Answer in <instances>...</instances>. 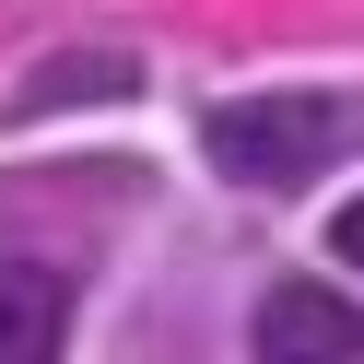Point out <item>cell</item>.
Instances as JSON below:
<instances>
[{
  "instance_id": "obj_2",
  "label": "cell",
  "mask_w": 364,
  "mask_h": 364,
  "mask_svg": "<svg viewBox=\"0 0 364 364\" xmlns=\"http://www.w3.org/2000/svg\"><path fill=\"white\" fill-rule=\"evenodd\" d=\"M247 353L270 364H364V306L329 282H270L259 317H247Z\"/></svg>"
},
{
  "instance_id": "obj_4",
  "label": "cell",
  "mask_w": 364,
  "mask_h": 364,
  "mask_svg": "<svg viewBox=\"0 0 364 364\" xmlns=\"http://www.w3.org/2000/svg\"><path fill=\"white\" fill-rule=\"evenodd\" d=\"M36 82H48V106H95V95H129L141 71H129V59H59V71H36Z\"/></svg>"
},
{
  "instance_id": "obj_3",
  "label": "cell",
  "mask_w": 364,
  "mask_h": 364,
  "mask_svg": "<svg viewBox=\"0 0 364 364\" xmlns=\"http://www.w3.org/2000/svg\"><path fill=\"white\" fill-rule=\"evenodd\" d=\"M71 329V282L48 259H0V364H48Z\"/></svg>"
},
{
  "instance_id": "obj_1",
  "label": "cell",
  "mask_w": 364,
  "mask_h": 364,
  "mask_svg": "<svg viewBox=\"0 0 364 364\" xmlns=\"http://www.w3.org/2000/svg\"><path fill=\"white\" fill-rule=\"evenodd\" d=\"M200 141H212V165L235 188H306V176H329V153L364 141V95H317V82L235 95V106H212Z\"/></svg>"
},
{
  "instance_id": "obj_5",
  "label": "cell",
  "mask_w": 364,
  "mask_h": 364,
  "mask_svg": "<svg viewBox=\"0 0 364 364\" xmlns=\"http://www.w3.org/2000/svg\"><path fill=\"white\" fill-rule=\"evenodd\" d=\"M329 259L364 270V200H341V212H329Z\"/></svg>"
}]
</instances>
